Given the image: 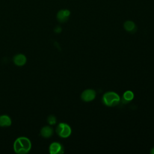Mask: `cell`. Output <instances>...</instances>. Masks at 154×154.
<instances>
[{
  "label": "cell",
  "mask_w": 154,
  "mask_h": 154,
  "mask_svg": "<svg viewBox=\"0 0 154 154\" xmlns=\"http://www.w3.org/2000/svg\"><path fill=\"white\" fill-rule=\"evenodd\" d=\"M13 61L14 64L16 66H22L26 63V57L22 54H18L13 57Z\"/></svg>",
  "instance_id": "8992f818"
},
{
  "label": "cell",
  "mask_w": 154,
  "mask_h": 154,
  "mask_svg": "<svg viewBox=\"0 0 154 154\" xmlns=\"http://www.w3.org/2000/svg\"><path fill=\"white\" fill-rule=\"evenodd\" d=\"M134 96V93H132V91H131L130 90L126 91L123 94V100L126 101V103H128V102H129L133 99Z\"/></svg>",
  "instance_id": "8fae6325"
},
{
  "label": "cell",
  "mask_w": 154,
  "mask_h": 154,
  "mask_svg": "<svg viewBox=\"0 0 154 154\" xmlns=\"http://www.w3.org/2000/svg\"><path fill=\"white\" fill-rule=\"evenodd\" d=\"M70 14V12L69 10H67V9L61 10L59 11L57 13V20L60 22H64L67 20Z\"/></svg>",
  "instance_id": "52a82bcc"
},
{
  "label": "cell",
  "mask_w": 154,
  "mask_h": 154,
  "mask_svg": "<svg viewBox=\"0 0 154 154\" xmlns=\"http://www.w3.org/2000/svg\"><path fill=\"white\" fill-rule=\"evenodd\" d=\"M124 28L127 31L131 32H133L134 31H135V29H136V26L134 22L131 20H128L125 22Z\"/></svg>",
  "instance_id": "30bf717a"
},
{
  "label": "cell",
  "mask_w": 154,
  "mask_h": 154,
  "mask_svg": "<svg viewBox=\"0 0 154 154\" xmlns=\"http://www.w3.org/2000/svg\"><path fill=\"white\" fill-rule=\"evenodd\" d=\"M150 153H152V154H154V147L152 149V150H151V151H150Z\"/></svg>",
  "instance_id": "5bb4252c"
},
{
  "label": "cell",
  "mask_w": 154,
  "mask_h": 154,
  "mask_svg": "<svg viewBox=\"0 0 154 154\" xmlns=\"http://www.w3.org/2000/svg\"><path fill=\"white\" fill-rule=\"evenodd\" d=\"M71 128L66 123H60L56 128V132L62 138H67L71 134Z\"/></svg>",
  "instance_id": "3957f363"
},
{
  "label": "cell",
  "mask_w": 154,
  "mask_h": 154,
  "mask_svg": "<svg viewBox=\"0 0 154 154\" xmlns=\"http://www.w3.org/2000/svg\"><path fill=\"white\" fill-rule=\"evenodd\" d=\"M47 121H48V123H49L50 125H55V124L56 123L57 119H56V117H55L54 116L51 115V116H49L48 117Z\"/></svg>",
  "instance_id": "7c38bea8"
},
{
  "label": "cell",
  "mask_w": 154,
  "mask_h": 154,
  "mask_svg": "<svg viewBox=\"0 0 154 154\" xmlns=\"http://www.w3.org/2000/svg\"><path fill=\"white\" fill-rule=\"evenodd\" d=\"M55 32L57 33H60L61 31V28L60 26H57L55 29H54Z\"/></svg>",
  "instance_id": "4fadbf2b"
},
{
  "label": "cell",
  "mask_w": 154,
  "mask_h": 154,
  "mask_svg": "<svg viewBox=\"0 0 154 154\" xmlns=\"http://www.w3.org/2000/svg\"><path fill=\"white\" fill-rule=\"evenodd\" d=\"M96 96V92L92 89L84 90L81 94V99L85 102H90L93 100Z\"/></svg>",
  "instance_id": "277c9868"
},
{
  "label": "cell",
  "mask_w": 154,
  "mask_h": 154,
  "mask_svg": "<svg viewBox=\"0 0 154 154\" xmlns=\"http://www.w3.org/2000/svg\"><path fill=\"white\" fill-rule=\"evenodd\" d=\"M119 96L115 92L108 91L105 93L102 97V101L104 104L108 106H116L120 101Z\"/></svg>",
  "instance_id": "7a4b0ae2"
},
{
  "label": "cell",
  "mask_w": 154,
  "mask_h": 154,
  "mask_svg": "<svg viewBox=\"0 0 154 154\" xmlns=\"http://www.w3.org/2000/svg\"><path fill=\"white\" fill-rule=\"evenodd\" d=\"M11 125V118L5 114L0 116V126L1 127H8Z\"/></svg>",
  "instance_id": "9c48e42d"
},
{
  "label": "cell",
  "mask_w": 154,
  "mask_h": 154,
  "mask_svg": "<svg viewBox=\"0 0 154 154\" xmlns=\"http://www.w3.org/2000/svg\"><path fill=\"white\" fill-rule=\"evenodd\" d=\"M31 149V142L29 138L25 137H20L14 142L13 149L17 154H26Z\"/></svg>",
  "instance_id": "6da1fadb"
},
{
  "label": "cell",
  "mask_w": 154,
  "mask_h": 154,
  "mask_svg": "<svg viewBox=\"0 0 154 154\" xmlns=\"http://www.w3.org/2000/svg\"><path fill=\"white\" fill-rule=\"evenodd\" d=\"M49 150L51 154L62 153L63 152V147L60 143L58 142H54L49 146Z\"/></svg>",
  "instance_id": "5b68a950"
},
{
  "label": "cell",
  "mask_w": 154,
  "mask_h": 154,
  "mask_svg": "<svg viewBox=\"0 0 154 154\" xmlns=\"http://www.w3.org/2000/svg\"><path fill=\"white\" fill-rule=\"evenodd\" d=\"M54 133V131L52 127L49 126H43L40 130V134L44 138L51 137Z\"/></svg>",
  "instance_id": "ba28073f"
}]
</instances>
